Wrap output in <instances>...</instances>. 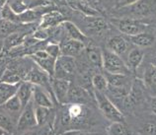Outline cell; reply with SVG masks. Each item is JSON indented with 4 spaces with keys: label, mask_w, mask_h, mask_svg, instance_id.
Here are the masks:
<instances>
[{
    "label": "cell",
    "mask_w": 156,
    "mask_h": 135,
    "mask_svg": "<svg viewBox=\"0 0 156 135\" xmlns=\"http://www.w3.org/2000/svg\"><path fill=\"white\" fill-rule=\"evenodd\" d=\"M67 4L72 9L79 11L84 15H100L99 10L95 9L85 0H67Z\"/></svg>",
    "instance_id": "cell-18"
},
{
    "label": "cell",
    "mask_w": 156,
    "mask_h": 135,
    "mask_svg": "<svg viewBox=\"0 0 156 135\" xmlns=\"http://www.w3.org/2000/svg\"><path fill=\"white\" fill-rule=\"evenodd\" d=\"M30 57L35 61V63L40 68L44 70L51 77H53L55 70V57L51 56L46 50H40L35 51L34 54H30Z\"/></svg>",
    "instance_id": "cell-5"
},
{
    "label": "cell",
    "mask_w": 156,
    "mask_h": 135,
    "mask_svg": "<svg viewBox=\"0 0 156 135\" xmlns=\"http://www.w3.org/2000/svg\"><path fill=\"white\" fill-rule=\"evenodd\" d=\"M44 50H46L51 56L55 57V58H58V56L61 55V48L59 44H55V43L48 44Z\"/></svg>",
    "instance_id": "cell-37"
},
{
    "label": "cell",
    "mask_w": 156,
    "mask_h": 135,
    "mask_svg": "<svg viewBox=\"0 0 156 135\" xmlns=\"http://www.w3.org/2000/svg\"><path fill=\"white\" fill-rule=\"evenodd\" d=\"M85 52L90 63L97 68H103V50H101L95 43L89 42L85 47Z\"/></svg>",
    "instance_id": "cell-12"
},
{
    "label": "cell",
    "mask_w": 156,
    "mask_h": 135,
    "mask_svg": "<svg viewBox=\"0 0 156 135\" xmlns=\"http://www.w3.org/2000/svg\"><path fill=\"white\" fill-rule=\"evenodd\" d=\"M33 101H34L36 106H40V107L50 108V109H52L53 107L52 100L48 96V92L46 91V88L42 87L40 85H35Z\"/></svg>",
    "instance_id": "cell-13"
},
{
    "label": "cell",
    "mask_w": 156,
    "mask_h": 135,
    "mask_svg": "<svg viewBox=\"0 0 156 135\" xmlns=\"http://www.w3.org/2000/svg\"><path fill=\"white\" fill-rule=\"evenodd\" d=\"M24 80L31 82L35 85H40L42 87L50 89L52 92L51 89V77L48 73L43 70L42 68H33L29 71Z\"/></svg>",
    "instance_id": "cell-7"
},
{
    "label": "cell",
    "mask_w": 156,
    "mask_h": 135,
    "mask_svg": "<svg viewBox=\"0 0 156 135\" xmlns=\"http://www.w3.org/2000/svg\"><path fill=\"white\" fill-rule=\"evenodd\" d=\"M51 89L52 94L55 96L58 103H66L68 92L70 89V80L51 77Z\"/></svg>",
    "instance_id": "cell-8"
},
{
    "label": "cell",
    "mask_w": 156,
    "mask_h": 135,
    "mask_svg": "<svg viewBox=\"0 0 156 135\" xmlns=\"http://www.w3.org/2000/svg\"><path fill=\"white\" fill-rule=\"evenodd\" d=\"M65 21H66V18L64 17V15L62 13H60V12L56 10H51L46 12L41 17L40 27H42L44 29L55 28L60 25V24H63Z\"/></svg>",
    "instance_id": "cell-10"
},
{
    "label": "cell",
    "mask_w": 156,
    "mask_h": 135,
    "mask_svg": "<svg viewBox=\"0 0 156 135\" xmlns=\"http://www.w3.org/2000/svg\"><path fill=\"white\" fill-rule=\"evenodd\" d=\"M1 19L8 20V21L14 23H19L18 14L15 13L14 10L11 8V5L8 3H6L5 5H3L1 7Z\"/></svg>",
    "instance_id": "cell-33"
},
{
    "label": "cell",
    "mask_w": 156,
    "mask_h": 135,
    "mask_svg": "<svg viewBox=\"0 0 156 135\" xmlns=\"http://www.w3.org/2000/svg\"><path fill=\"white\" fill-rule=\"evenodd\" d=\"M85 1H87V2H89V3H90V0H85Z\"/></svg>",
    "instance_id": "cell-44"
},
{
    "label": "cell",
    "mask_w": 156,
    "mask_h": 135,
    "mask_svg": "<svg viewBox=\"0 0 156 135\" xmlns=\"http://www.w3.org/2000/svg\"><path fill=\"white\" fill-rule=\"evenodd\" d=\"M89 101V95L83 88L77 87V86H70L69 89L67 102L68 103L76 104H85Z\"/></svg>",
    "instance_id": "cell-17"
},
{
    "label": "cell",
    "mask_w": 156,
    "mask_h": 135,
    "mask_svg": "<svg viewBox=\"0 0 156 135\" xmlns=\"http://www.w3.org/2000/svg\"><path fill=\"white\" fill-rule=\"evenodd\" d=\"M34 90H35V84L31 83V82L24 80L20 83L18 93L20 100H21L23 107H26L28 103L33 100V96H34Z\"/></svg>",
    "instance_id": "cell-15"
},
{
    "label": "cell",
    "mask_w": 156,
    "mask_h": 135,
    "mask_svg": "<svg viewBox=\"0 0 156 135\" xmlns=\"http://www.w3.org/2000/svg\"><path fill=\"white\" fill-rule=\"evenodd\" d=\"M0 129L1 134H12L14 131V125L11 120L10 116H8L5 110L1 112V119H0Z\"/></svg>",
    "instance_id": "cell-31"
},
{
    "label": "cell",
    "mask_w": 156,
    "mask_h": 135,
    "mask_svg": "<svg viewBox=\"0 0 156 135\" xmlns=\"http://www.w3.org/2000/svg\"><path fill=\"white\" fill-rule=\"evenodd\" d=\"M112 23L119 31L129 36L138 35L145 30L142 23L131 19H112Z\"/></svg>",
    "instance_id": "cell-6"
},
{
    "label": "cell",
    "mask_w": 156,
    "mask_h": 135,
    "mask_svg": "<svg viewBox=\"0 0 156 135\" xmlns=\"http://www.w3.org/2000/svg\"><path fill=\"white\" fill-rule=\"evenodd\" d=\"M1 107L6 112L11 114V116H13V114H18V113L21 114L22 110L24 109L22 102L20 100V98L17 94H16L14 97H12L11 99L8 100L6 103L1 105Z\"/></svg>",
    "instance_id": "cell-23"
},
{
    "label": "cell",
    "mask_w": 156,
    "mask_h": 135,
    "mask_svg": "<svg viewBox=\"0 0 156 135\" xmlns=\"http://www.w3.org/2000/svg\"><path fill=\"white\" fill-rule=\"evenodd\" d=\"M129 38L131 43L135 44L136 47H149L154 43V36L150 34H147L145 32L140 33V34L135 36H130Z\"/></svg>",
    "instance_id": "cell-26"
},
{
    "label": "cell",
    "mask_w": 156,
    "mask_h": 135,
    "mask_svg": "<svg viewBox=\"0 0 156 135\" xmlns=\"http://www.w3.org/2000/svg\"><path fill=\"white\" fill-rule=\"evenodd\" d=\"M52 109L50 108H44V107H40V106H36V117H37V122L38 125L43 126L50 120L51 114L52 112Z\"/></svg>",
    "instance_id": "cell-30"
},
{
    "label": "cell",
    "mask_w": 156,
    "mask_h": 135,
    "mask_svg": "<svg viewBox=\"0 0 156 135\" xmlns=\"http://www.w3.org/2000/svg\"><path fill=\"white\" fill-rule=\"evenodd\" d=\"M105 76L107 78V81H108V86H114V87H129L128 75L117 74V73H111L108 71H105Z\"/></svg>",
    "instance_id": "cell-22"
},
{
    "label": "cell",
    "mask_w": 156,
    "mask_h": 135,
    "mask_svg": "<svg viewBox=\"0 0 156 135\" xmlns=\"http://www.w3.org/2000/svg\"><path fill=\"white\" fill-rule=\"evenodd\" d=\"M138 0H120L118 3L119 7H128L133 5L134 3H136Z\"/></svg>",
    "instance_id": "cell-40"
},
{
    "label": "cell",
    "mask_w": 156,
    "mask_h": 135,
    "mask_svg": "<svg viewBox=\"0 0 156 135\" xmlns=\"http://www.w3.org/2000/svg\"><path fill=\"white\" fill-rule=\"evenodd\" d=\"M34 36L36 39H38L39 40H44L48 39V33H47V29H44L42 27H40L37 29L36 32L34 33Z\"/></svg>",
    "instance_id": "cell-39"
},
{
    "label": "cell",
    "mask_w": 156,
    "mask_h": 135,
    "mask_svg": "<svg viewBox=\"0 0 156 135\" xmlns=\"http://www.w3.org/2000/svg\"><path fill=\"white\" fill-rule=\"evenodd\" d=\"M85 116V110L82 104L71 103L68 106L67 109L63 112L61 116L62 124L66 125L72 122H78L82 120V118Z\"/></svg>",
    "instance_id": "cell-9"
},
{
    "label": "cell",
    "mask_w": 156,
    "mask_h": 135,
    "mask_svg": "<svg viewBox=\"0 0 156 135\" xmlns=\"http://www.w3.org/2000/svg\"><path fill=\"white\" fill-rule=\"evenodd\" d=\"M85 47H86L85 43L71 38L63 40L62 43L60 44L61 54L73 56V57L80 54L82 51L85 50Z\"/></svg>",
    "instance_id": "cell-11"
},
{
    "label": "cell",
    "mask_w": 156,
    "mask_h": 135,
    "mask_svg": "<svg viewBox=\"0 0 156 135\" xmlns=\"http://www.w3.org/2000/svg\"><path fill=\"white\" fill-rule=\"evenodd\" d=\"M143 85L150 93L156 96V66L153 64L148 65L145 69L142 78Z\"/></svg>",
    "instance_id": "cell-19"
},
{
    "label": "cell",
    "mask_w": 156,
    "mask_h": 135,
    "mask_svg": "<svg viewBox=\"0 0 156 135\" xmlns=\"http://www.w3.org/2000/svg\"><path fill=\"white\" fill-rule=\"evenodd\" d=\"M40 16L42 17V15L40 14L38 9H36V8H29V9H27L25 12H23V13L18 15L19 23L31 24L33 22L37 21V20L40 18Z\"/></svg>",
    "instance_id": "cell-28"
},
{
    "label": "cell",
    "mask_w": 156,
    "mask_h": 135,
    "mask_svg": "<svg viewBox=\"0 0 156 135\" xmlns=\"http://www.w3.org/2000/svg\"><path fill=\"white\" fill-rule=\"evenodd\" d=\"M129 133L130 130L125 124V121H113L107 128V134L109 135H126Z\"/></svg>",
    "instance_id": "cell-29"
},
{
    "label": "cell",
    "mask_w": 156,
    "mask_h": 135,
    "mask_svg": "<svg viewBox=\"0 0 156 135\" xmlns=\"http://www.w3.org/2000/svg\"><path fill=\"white\" fill-rule=\"evenodd\" d=\"M92 85L96 91L105 92L108 90V81H107L106 76L100 74V73H97V74L93 75Z\"/></svg>",
    "instance_id": "cell-32"
},
{
    "label": "cell",
    "mask_w": 156,
    "mask_h": 135,
    "mask_svg": "<svg viewBox=\"0 0 156 135\" xmlns=\"http://www.w3.org/2000/svg\"><path fill=\"white\" fill-rule=\"evenodd\" d=\"M143 51L138 47H134L133 48L128 55V63H129V67L133 71H135L138 68V66L140 65L143 59Z\"/></svg>",
    "instance_id": "cell-24"
},
{
    "label": "cell",
    "mask_w": 156,
    "mask_h": 135,
    "mask_svg": "<svg viewBox=\"0 0 156 135\" xmlns=\"http://www.w3.org/2000/svg\"><path fill=\"white\" fill-rule=\"evenodd\" d=\"M75 70H76V65H75L74 57L61 54L56 59L55 70L53 77L69 80L74 75Z\"/></svg>",
    "instance_id": "cell-3"
},
{
    "label": "cell",
    "mask_w": 156,
    "mask_h": 135,
    "mask_svg": "<svg viewBox=\"0 0 156 135\" xmlns=\"http://www.w3.org/2000/svg\"><path fill=\"white\" fill-rule=\"evenodd\" d=\"M7 1H8V0H1V3H0V5H1V7H2L3 5H5L6 3H8Z\"/></svg>",
    "instance_id": "cell-42"
},
{
    "label": "cell",
    "mask_w": 156,
    "mask_h": 135,
    "mask_svg": "<svg viewBox=\"0 0 156 135\" xmlns=\"http://www.w3.org/2000/svg\"><path fill=\"white\" fill-rule=\"evenodd\" d=\"M95 98L100 110L109 120H111L112 122L125 121L124 114L109 100V98L105 95L104 92L96 91L95 90Z\"/></svg>",
    "instance_id": "cell-1"
},
{
    "label": "cell",
    "mask_w": 156,
    "mask_h": 135,
    "mask_svg": "<svg viewBox=\"0 0 156 135\" xmlns=\"http://www.w3.org/2000/svg\"><path fill=\"white\" fill-rule=\"evenodd\" d=\"M153 65H155L156 66V54L154 55V58H153V63H152Z\"/></svg>",
    "instance_id": "cell-43"
},
{
    "label": "cell",
    "mask_w": 156,
    "mask_h": 135,
    "mask_svg": "<svg viewBox=\"0 0 156 135\" xmlns=\"http://www.w3.org/2000/svg\"><path fill=\"white\" fill-rule=\"evenodd\" d=\"M25 40H26V38L23 34L14 32L4 39V47L7 48L17 47L22 46L24 42H25Z\"/></svg>",
    "instance_id": "cell-27"
},
{
    "label": "cell",
    "mask_w": 156,
    "mask_h": 135,
    "mask_svg": "<svg viewBox=\"0 0 156 135\" xmlns=\"http://www.w3.org/2000/svg\"><path fill=\"white\" fill-rule=\"evenodd\" d=\"M84 21L87 28L94 32H102L108 28L106 20L100 15H85Z\"/></svg>",
    "instance_id": "cell-16"
},
{
    "label": "cell",
    "mask_w": 156,
    "mask_h": 135,
    "mask_svg": "<svg viewBox=\"0 0 156 135\" xmlns=\"http://www.w3.org/2000/svg\"><path fill=\"white\" fill-rule=\"evenodd\" d=\"M103 69L117 74L128 75L129 73V67L121 58V55L115 54L109 48L103 50Z\"/></svg>",
    "instance_id": "cell-2"
},
{
    "label": "cell",
    "mask_w": 156,
    "mask_h": 135,
    "mask_svg": "<svg viewBox=\"0 0 156 135\" xmlns=\"http://www.w3.org/2000/svg\"><path fill=\"white\" fill-rule=\"evenodd\" d=\"M141 134H148V135H156V122L150 121L147 122L146 124H144V126L142 127V129L140 130Z\"/></svg>",
    "instance_id": "cell-38"
},
{
    "label": "cell",
    "mask_w": 156,
    "mask_h": 135,
    "mask_svg": "<svg viewBox=\"0 0 156 135\" xmlns=\"http://www.w3.org/2000/svg\"><path fill=\"white\" fill-rule=\"evenodd\" d=\"M151 109H152V112L156 114V96L151 100Z\"/></svg>",
    "instance_id": "cell-41"
},
{
    "label": "cell",
    "mask_w": 156,
    "mask_h": 135,
    "mask_svg": "<svg viewBox=\"0 0 156 135\" xmlns=\"http://www.w3.org/2000/svg\"><path fill=\"white\" fill-rule=\"evenodd\" d=\"M108 47L110 50H112L115 54H117L119 55L124 54L126 50H128V43L125 40L124 36H113L108 40Z\"/></svg>",
    "instance_id": "cell-20"
},
{
    "label": "cell",
    "mask_w": 156,
    "mask_h": 135,
    "mask_svg": "<svg viewBox=\"0 0 156 135\" xmlns=\"http://www.w3.org/2000/svg\"><path fill=\"white\" fill-rule=\"evenodd\" d=\"M34 101H30L26 107H24L21 114L19 116L17 122V129L19 131H26L31 128H34L38 125L36 117V107Z\"/></svg>",
    "instance_id": "cell-4"
},
{
    "label": "cell",
    "mask_w": 156,
    "mask_h": 135,
    "mask_svg": "<svg viewBox=\"0 0 156 135\" xmlns=\"http://www.w3.org/2000/svg\"><path fill=\"white\" fill-rule=\"evenodd\" d=\"M19 84H10L5 83V82H1L0 84V103L3 105L4 103L11 99L12 97H14L16 94L18 93Z\"/></svg>",
    "instance_id": "cell-21"
},
{
    "label": "cell",
    "mask_w": 156,
    "mask_h": 135,
    "mask_svg": "<svg viewBox=\"0 0 156 135\" xmlns=\"http://www.w3.org/2000/svg\"><path fill=\"white\" fill-rule=\"evenodd\" d=\"M1 82L10 84H19L22 82V78L18 73H16L13 70H5L1 76Z\"/></svg>",
    "instance_id": "cell-34"
},
{
    "label": "cell",
    "mask_w": 156,
    "mask_h": 135,
    "mask_svg": "<svg viewBox=\"0 0 156 135\" xmlns=\"http://www.w3.org/2000/svg\"><path fill=\"white\" fill-rule=\"evenodd\" d=\"M11 8L14 10L15 13H17L18 15L23 13V12H25L27 9H29V5H27V4L23 1V0H15V1H13L11 4Z\"/></svg>",
    "instance_id": "cell-36"
},
{
    "label": "cell",
    "mask_w": 156,
    "mask_h": 135,
    "mask_svg": "<svg viewBox=\"0 0 156 135\" xmlns=\"http://www.w3.org/2000/svg\"><path fill=\"white\" fill-rule=\"evenodd\" d=\"M156 5V0H138L136 3L131 5V12L140 17L149 16Z\"/></svg>",
    "instance_id": "cell-14"
},
{
    "label": "cell",
    "mask_w": 156,
    "mask_h": 135,
    "mask_svg": "<svg viewBox=\"0 0 156 135\" xmlns=\"http://www.w3.org/2000/svg\"><path fill=\"white\" fill-rule=\"evenodd\" d=\"M16 24L14 22L8 21V20L1 19V38L5 39L7 36H9L12 33H14L16 31Z\"/></svg>",
    "instance_id": "cell-35"
},
{
    "label": "cell",
    "mask_w": 156,
    "mask_h": 135,
    "mask_svg": "<svg viewBox=\"0 0 156 135\" xmlns=\"http://www.w3.org/2000/svg\"><path fill=\"white\" fill-rule=\"evenodd\" d=\"M63 27L65 28V30H66V33L68 34L69 38L77 40H81V42H83V43H85L86 40H87L88 38L86 36V35L75 25V24H73L69 21H65L63 23Z\"/></svg>",
    "instance_id": "cell-25"
}]
</instances>
